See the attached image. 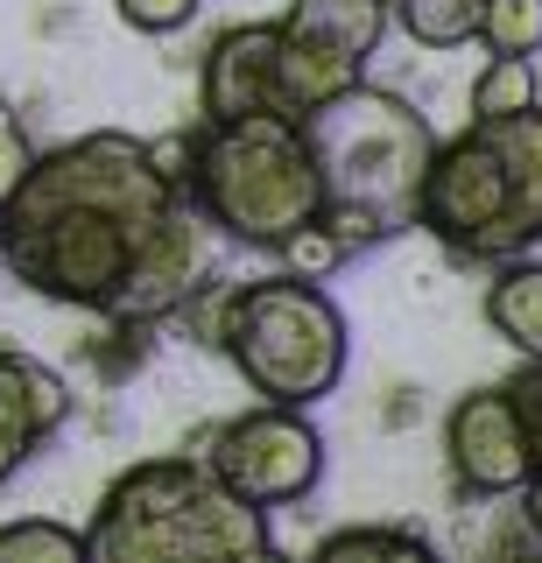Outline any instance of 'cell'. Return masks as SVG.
Here are the masks:
<instances>
[{"label":"cell","instance_id":"1","mask_svg":"<svg viewBox=\"0 0 542 563\" xmlns=\"http://www.w3.org/2000/svg\"><path fill=\"white\" fill-rule=\"evenodd\" d=\"M184 205V176L134 134H78L36 155L0 205V261L22 289L71 310H113L142 246Z\"/></svg>","mask_w":542,"mask_h":563},{"label":"cell","instance_id":"2","mask_svg":"<svg viewBox=\"0 0 542 563\" xmlns=\"http://www.w3.org/2000/svg\"><path fill=\"white\" fill-rule=\"evenodd\" d=\"M92 563H261L275 556L268 507L240 500L204 457H142L99 493L85 528Z\"/></svg>","mask_w":542,"mask_h":563},{"label":"cell","instance_id":"3","mask_svg":"<svg viewBox=\"0 0 542 563\" xmlns=\"http://www.w3.org/2000/svg\"><path fill=\"white\" fill-rule=\"evenodd\" d=\"M310 155L324 169V225L345 254L395 240L416 225V198H423V169L436 155L430 120L401 92L380 85H345L318 113H303Z\"/></svg>","mask_w":542,"mask_h":563},{"label":"cell","instance_id":"4","mask_svg":"<svg viewBox=\"0 0 542 563\" xmlns=\"http://www.w3.org/2000/svg\"><path fill=\"white\" fill-rule=\"evenodd\" d=\"M184 198L212 219L219 240L283 254L303 225L324 219V169L303 120L289 113L204 120L184 141Z\"/></svg>","mask_w":542,"mask_h":563},{"label":"cell","instance_id":"5","mask_svg":"<svg viewBox=\"0 0 542 563\" xmlns=\"http://www.w3.org/2000/svg\"><path fill=\"white\" fill-rule=\"evenodd\" d=\"M416 225L465 261H515L542 240V106L515 120H465L436 141Z\"/></svg>","mask_w":542,"mask_h":563},{"label":"cell","instance_id":"6","mask_svg":"<svg viewBox=\"0 0 542 563\" xmlns=\"http://www.w3.org/2000/svg\"><path fill=\"white\" fill-rule=\"evenodd\" d=\"M345 310L331 303L324 282L310 275H268V282H240L233 296V331H225V360L240 366V380L261 401H289L310 409L345 380Z\"/></svg>","mask_w":542,"mask_h":563},{"label":"cell","instance_id":"7","mask_svg":"<svg viewBox=\"0 0 542 563\" xmlns=\"http://www.w3.org/2000/svg\"><path fill=\"white\" fill-rule=\"evenodd\" d=\"M388 0H289L275 22V92L268 113H318L345 85L366 78V57L388 35Z\"/></svg>","mask_w":542,"mask_h":563},{"label":"cell","instance_id":"8","mask_svg":"<svg viewBox=\"0 0 542 563\" xmlns=\"http://www.w3.org/2000/svg\"><path fill=\"white\" fill-rule=\"evenodd\" d=\"M204 465L254 507H296L324 479V437H318V422L303 409H289V401H254L247 416L219 422Z\"/></svg>","mask_w":542,"mask_h":563},{"label":"cell","instance_id":"9","mask_svg":"<svg viewBox=\"0 0 542 563\" xmlns=\"http://www.w3.org/2000/svg\"><path fill=\"white\" fill-rule=\"evenodd\" d=\"M444 465L458 479L465 500H500V493L529 486V437H521V409L500 387H472V395L451 401L444 416Z\"/></svg>","mask_w":542,"mask_h":563},{"label":"cell","instance_id":"10","mask_svg":"<svg viewBox=\"0 0 542 563\" xmlns=\"http://www.w3.org/2000/svg\"><path fill=\"white\" fill-rule=\"evenodd\" d=\"M204 275H212V219H204V211L184 198V205L163 219V233L142 246V261H134L128 289H120V303H113L107 317H120V324H148V317H169Z\"/></svg>","mask_w":542,"mask_h":563},{"label":"cell","instance_id":"11","mask_svg":"<svg viewBox=\"0 0 542 563\" xmlns=\"http://www.w3.org/2000/svg\"><path fill=\"white\" fill-rule=\"evenodd\" d=\"M64 416H71V380L49 360L0 345V486L64 430Z\"/></svg>","mask_w":542,"mask_h":563},{"label":"cell","instance_id":"12","mask_svg":"<svg viewBox=\"0 0 542 563\" xmlns=\"http://www.w3.org/2000/svg\"><path fill=\"white\" fill-rule=\"evenodd\" d=\"M268 92H275V22H240L212 35L198 64V113L204 120L268 113Z\"/></svg>","mask_w":542,"mask_h":563},{"label":"cell","instance_id":"13","mask_svg":"<svg viewBox=\"0 0 542 563\" xmlns=\"http://www.w3.org/2000/svg\"><path fill=\"white\" fill-rule=\"evenodd\" d=\"M486 324L521 360H542V261H515V268H500L486 282Z\"/></svg>","mask_w":542,"mask_h":563},{"label":"cell","instance_id":"14","mask_svg":"<svg viewBox=\"0 0 542 563\" xmlns=\"http://www.w3.org/2000/svg\"><path fill=\"white\" fill-rule=\"evenodd\" d=\"M542 106V70L535 57H486V70L472 78V120H515Z\"/></svg>","mask_w":542,"mask_h":563},{"label":"cell","instance_id":"15","mask_svg":"<svg viewBox=\"0 0 542 563\" xmlns=\"http://www.w3.org/2000/svg\"><path fill=\"white\" fill-rule=\"evenodd\" d=\"M395 22L423 49H465L479 43V0H388Z\"/></svg>","mask_w":542,"mask_h":563},{"label":"cell","instance_id":"16","mask_svg":"<svg viewBox=\"0 0 542 563\" xmlns=\"http://www.w3.org/2000/svg\"><path fill=\"white\" fill-rule=\"evenodd\" d=\"M423 563L430 556V536L416 528H339V536L318 542V563Z\"/></svg>","mask_w":542,"mask_h":563},{"label":"cell","instance_id":"17","mask_svg":"<svg viewBox=\"0 0 542 563\" xmlns=\"http://www.w3.org/2000/svg\"><path fill=\"white\" fill-rule=\"evenodd\" d=\"M486 57H542V0H479Z\"/></svg>","mask_w":542,"mask_h":563},{"label":"cell","instance_id":"18","mask_svg":"<svg viewBox=\"0 0 542 563\" xmlns=\"http://www.w3.org/2000/svg\"><path fill=\"white\" fill-rule=\"evenodd\" d=\"M0 563H85V536L64 521H43V515L8 521L0 528Z\"/></svg>","mask_w":542,"mask_h":563},{"label":"cell","instance_id":"19","mask_svg":"<svg viewBox=\"0 0 542 563\" xmlns=\"http://www.w3.org/2000/svg\"><path fill=\"white\" fill-rule=\"evenodd\" d=\"M233 296H240V282H225V275H204L198 289H190L184 303L169 310V317H177V324H184L198 345L225 352V331H233Z\"/></svg>","mask_w":542,"mask_h":563},{"label":"cell","instance_id":"20","mask_svg":"<svg viewBox=\"0 0 542 563\" xmlns=\"http://www.w3.org/2000/svg\"><path fill=\"white\" fill-rule=\"evenodd\" d=\"M36 141H29V128H22V113H14L8 99H0V205L14 198V190L29 184V169H36Z\"/></svg>","mask_w":542,"mask_h":563},{"label":"cell","instance_id":"21","mask_svg":"<svg viewBox=\"0 0 542 563\" xmlns=\"http://www.w3.org/2000/svg\"><path fill=\"white\" fill-rule=\"evenodd\" d=\"M275 261H283L289 275H310V282H324V275H331V268L345 261V246L331 240V225L318 219V225H303V233H296V240H289V246H283Z\"/></svg>","mask_w":542,"mask_h":563},{"label":"cell","instance_id":"22","mask_svg":"<svg viewBox=\"0 0 542 563\" xmlns=\"http://www.w3.org/2000/svg\"><path fill=\"white\" fill-rule=\"evenodd\" d=\"M113 14L142 35H177L190 14H198V0H113Z\"/></svg>","mask_w":542,"mask_h":563},{"label":"cell","instance_id":"23","mask_svg":"<svg viewBox=\"0 0 542 563\" xmlns=\"http://www.w3.org/2000/svg\"><path fill=\"white\" fill-rule=\"evenodd\" d=\"M507 395H515L521 409V437H529V465L542 472V360H529L515 380H507Z\"/></svg>","mask_w":542,"mask_h":563},{"label":"cell","instance_id":"24","mask_svg":"<svg viewBox=\"0 0 542 563\" xmlns=\"http://www.w3.org/2000/svg\"><path fill=\"white\" fill-rule=\"evenodd\" d=\"M521 521H529L535 542H542V472H529V486H521Z\"/></svg>","mask_w":542,"mask_h":563}]
</instances>
